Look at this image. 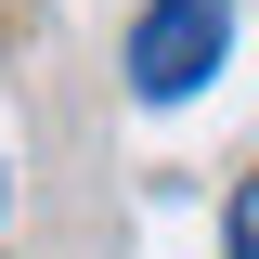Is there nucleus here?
Instances as JSON below:
<instances>
[{
  "label": "nucleus",
  "instance_id": "nucleus-1",
  "mask_svg": "<svg viewBox=\"0 0 259 259\" xmlns=\"http://www.w3.org/2000/svg\"><path fill=\"white\" fill-rule=\"evenodd\" d=\"M233 52V0H143L130 13V91L143 104H194Z\"/></svg>",
  "mask_w": 259,
  "mask_h": 259
},
{
  "label": "nucleus",
  "instance_id": "nucleus-2",
  "mask_svg": "<svg viewBox=\"0 0 259 259\" xmlns=\"http://www.w3.org/2000/svg\"><path fill=\"white\" fill-rule=\"evenodd\" d=\"M233 259H259V168H246V194H233Z\"/></svg>",
  "mask_w": 259,
  "mask_h": 259
}]
</instances>
